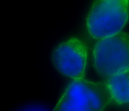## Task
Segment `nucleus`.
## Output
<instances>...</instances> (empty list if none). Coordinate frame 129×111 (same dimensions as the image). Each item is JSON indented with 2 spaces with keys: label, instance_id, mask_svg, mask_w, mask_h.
I'll list each match as a JSON object with an SVG mask.
<instances>
[{
  "label": "nucleus",
  "instance_id": "5",
  "mask_svg": "<svg viewBox=\"0 0 129 111\" xmlns=\"http://www.w3.org/2000/svg\"><path fill=\"white\" fill-rule=\"evenodd\" d=\"M106 83L115 103H129V70L108 78Z\"/></svg>",
  "mask_w": 129,
  "mask_h": 111
},
{
  "label": "nucleus",
  "instance_id": "2",
  "mask_svg": "<svg viewBox=\"0 0 129 111\" xmlns=\"http://www.w3.org/2000/svg\"><path fill=\"white\" fill-rule=\"evenodd\" d=\"M129 17L127 0H95L86 19L89 35L96 39L120 32Z\"/></svg>",
  "mask_w": 129,
  "mask_h": 111
},
{
  "label": "nucleus",
  "instance_id": "3",
  "mask_svg": "<svg viewBox=\"0 0 129 111\" xmlns=\"http://www.w3.org/2000/svg\"><path fill=\"white\" fill-rule=\"evenodd\" d=\"M98 74L109 78L129 70V34L125 32L99 39L93 49Z\"/></svg>",
  "mask_w": 129,
  "mask_h": 111
},
{
  "label": "nucleus",
  "instance_id": "4",
  "mask_svg": "<svg viewBox=\"0 0 129 111\" xmlns=\"http://www.w3.org/2000/svg\"><path fill=\"white\" fill-rule=\"evenodd\" d=\"M52 59L63 75L73 79H83L87 63L86 46L79 39L71 38L55 47Z\"/></svg>",
  "mask_w": 129,
  "mask_h": 111
},
{
  "label": "nucleus",
  "instance_id": "6",
  "mask_svg": "<svg viewBox=\"0 0 129 111\" xmlns=\"http://www.w3.org/2000/svg\"><path fill=\"white\" fill-rule=\"evenodd\" d=\"M20 111H49L47 109L44 107H41L40 105H32L28 106V107L23 108Z\"/></svg>",
  "mask_w": 129,
  "mask_h": 111
},
{
  "label": "nucleus",
  "instance_id": "7",
  "mask_svg": "<svg viewBox=\"0 0 129 111\" xmlns=\"http://www.w3.org/2000/svg\"><path fill=\"white\" fill-rule=\"evenodd\" d=\"M127 1H128V4H129V0H127Z\"/></svg>",
  "mask_w": 129,
  "mask_h": 111
},
{
  "label": "nucleus",
  "instance_id": "1",
  "mask_svg": "<svg viewBox=\"0 0 129 111\" xmlns=\"http://www.w3.org/2000/svg\"><path fill=\"white\" fill-rule=\"evenodd\" d=\"M112 100L106 83L73 79L52 111H103Z\"/></svg>",
  "mask_w": 129,
  "mask_h": 111
}]
</instances>
